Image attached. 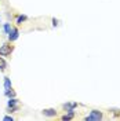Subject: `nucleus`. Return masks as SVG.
<instances>
[{"instance_id": "nucleus-1", "label": "nucleus", "mask_w": 120, "mask_h": 121, "mask_svg": "<svg viewBox=\"0 0 120 121\" xmlns=\"http://www.w3.org/2000/svg\"><path fill=\"white\" fill-rule=\"evenodd\" d=\"M13 50H14V47L10 45L8 43L3 44L0 47V56H7V55H10V54L13 52Z\"/></svg>"}, {"instance_id": "nucleus-2", "label": "nucleus", "mask_w": 120, "mask_h": 121, "mask_svg": "<svg viewBox=\"0 0 120 121\" xmlns=\"http://www.w3.org/2000/svg\"><path fill=\"white\" fill-rule=\"evenodd\" d=\"M101 118H102V113L98 112V110H92L90 113V116H87L84 120L86 121H99Z\"/></svg>"}, {"instance_id": "nucleus-3", "label": "nucleus", "mask_w": 120, "mask_h": 121, "mask_svg": "<svg viewBox=\"0 0 120 121\" xmlns=\"http://www.w3.org/2000/svg\"><path fill=\"white\" fill-rule=\"evenodd\" d=\"M18 37H19V30L17 28H11V30L8 32V40L10 41H15Z\"/></svg>"}, {"instance_id": "nucleus-4", "label": "nucleus", "mask_w": 120, "mask_h": 121, "mask_svg": "<svg viewBox=\"0 0 120 121\" xmlns=\"http://www.w3.org/2000/svg\"><path fill=\"white\" fill-rule=\"evenodd\" d=\"M43 114L47 117H54V116H57V112H55V109H44Z\"/></svg>"}, {"instance_id": "nucleus-5", "label": "nucleus", "mask_w": 120, "mask_h": 121, "mask_svg": "<svg viewBox=\"0 0 120 121\" xmlns=\"http://www.w3.org/2000/svg\"><path fill=\"white\" fill-rule=\"evenodd\" d=\"M11 88V80L8 78V77H6L4 78V90L7 91V90H10Z\"/></svg>"}, {"instance_id": "nucleus-6", "label": "nucleus", "mask_w": 120, "mask_h": 121, "mask_svg": "<svg viewBox=\"0 0 120 121\" xmlns=\"http://www.w3.org/2000/svg\"><path fill=\"white\" fill-rule=\"evenodd\" d=\"M26 19H28V17H26V15H19V17L17 18V23H18V25H21V23L25 22Z\"/></svg>"}, {"instance_id": "nucleus-7", "label": "nucleus", "mask_w": 120, "mask_h": 121, "mask_svg": "<svg viewBox=\"0 0 120 121\" xmlns=\"http://www.w3.org/2000/svg\"><path fill=\"white\" fill-rule=\"evenodd\" d=\"M77 103H65L64 105V109H66V110H70V109H75Z\"/></svg>"}, {"instance_id": "nucleus-8", "label": "nucleus", "mask_w": 120, "mask_h": 121, "mask_svg": "<svg viewBox=\"0 0 120 121\" xmlns=\"http://www.w3.org/2000/svg\"><path fill=\"white\" fill-rule=\"evenodd\" d=\"M6 68H7V62L0 56V70H4Z\"/></svg>"}, {"instance_id": "nucleus-9", "label": "nucleus", "mask_w": 120, "mask_h": 121, "mask_svg": "<svg viewBox=\"0 0 120 121\" xmlns=\"http://www.w3.org/2000/svg\"><path fill=\"white\" fill-rule=\"evenodd\" d=\"M6 96H8V98H15V92L10 88V90L6 91Z\"/></svg>"}, {"instance_id": "nucleus-10", "label": "nucleus", "mask_w": 120, "mask_h": 121, "mask_svg": "<svg viewBox=\"0 0 120 121\" xmlns=\"http://www.w3.org/2000/svg\"><path fill=\"white\" fill-rule=\"evenodd\" d=\"M18 109H19V106H8L7 107V112H10V113H14V112H17V110H18Z\"/></svg>"}, {"instance_id": "nucleus-11", "label": "nucleus", "mask_w": 120, "mask_h": 121, "mask_svg": "<svg viewBox=\"0 0 120 121\" xmlns=\"http://www.w3.org/2000/svg\"><path fill=\"white\" fill-rule=\"evenodd\" d=\"M18 103V99H15V98H10L8 99V106H15Z\"/></svg>"}, {"instance_id": "nucleus-12", "label": "nucleus", "mask_w": 120, "mask_h": 121, "mask_svg": "<svg viewBox=\"0 0 120 121\" xmlns=\"http://www.w3.org/2000/svg\"><path fill=\"white\" fill-rule=\"evenodd\" d=\"M72 118H73V114H65V116H62V120L64 121H69V120H72Z\"/></svg>"}, {"instance_id": "nucleus-13", "label": "nucleus", "mask_w": 120, "mask_h": 121, "mask_svg": "<svg viewBox=\"0 0 120 121\" xmlns=\"http://www.w3.org/2000/svg\"><path fill=\"white\" fill-rule=\"evenodd\" d=\"M3 29H4V32L8 35V32L11 30V26H10V23H4V26H3Z\"/></svg>"}, {"instance_id": "nucleus-14", "label": "nucleus", "mask_w": 120, "mask_h": 121, "mask_svg": "<svg viewBox=\"0 0 120 121\" xmlns=\"http://www.w3.org/2000/svg\"><path fill=\"white\" fill-rule=\"evenodd\" d=\"M3 120H4V121H13V120H14V118H13L11 116H6V117H4Z\"/></svg>"}, {"instance_id": "nucleus-15", "label": "nucleus", "mask_w": 120, "mask_h": 121, "mask_svg": "<svg viewBox=\"0 0 120 121\" xmlns=\"http://www.w3.org/2000/svg\"><path fill=\"white\" fill-rule=\"evenodd\" d=\"M53 25H54V26H57V25H58V21H57L55 18H53Z\"/></svg>"}]
</instances>
